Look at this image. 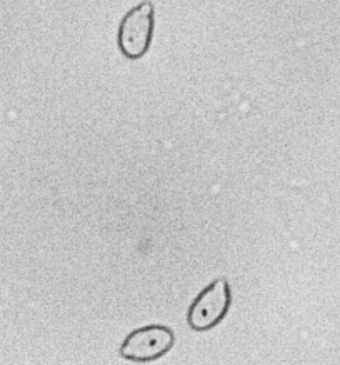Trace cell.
<instances>
[{
	"instance_id": "6da1fadb",
	"label": "cell",
	"mask_w": 340,
	"mask_h": 365,
	"mask_svg": "<svg viewBox=\"0 0 340 365\" xmlns=\"http://www.w3.org/2000/svg\"><path fill=\"white\" fill-rule=\"evenodd\" d=\"M154 24L155 12L150 0L125 14L119 26V48L125 58L137 61L145 56L154 37Z\"/></svg>"
},
{
	"instance_id": "3957f363",
	"label": "cell",
	"mask_w": 340,
	"mask_h": 365,
	"mask_svg": "<svg viewBox=\"0 0 340 365\" xmlns=\"http://www.w3.org/2000/svg\"><path fill=\"white\" fill-rule=\"evenodd\" d=\"M174 332L165 325H147L137 329L124 340L120 355L132 362H152L169 352L174 345Z\"/></svg>"
},
{
	"instance_id": "7a4b0ae2",
	"label": "cell",
	"mask_w": 340,
	"mask_h": 365,
	"mask_svg": "<svg viewBox=\"0 0 340 365\" xmlns=\"http://www.w3.org/2000/svg\"><path fill=\"white\" fill-rule=\"evenodd\" d=\"M230 302H232V294H230L229 282L225 279H217L192 304L189 310V325L197 332L210 330L225 317Z\"/></svg>"
}]
</instances>
